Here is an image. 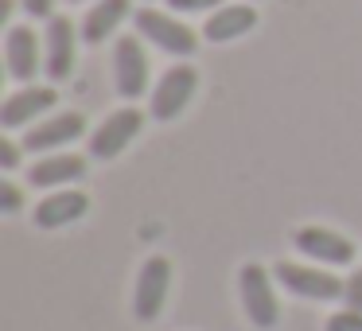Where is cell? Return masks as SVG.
Instances as JSON below:
<instances>
[{"label":"cell","mask_w":362,"mask_h":331,"mask_svg":"<svg viewBox=\"0 0 362 331\" xmlns=\"http://www.w3.org/2000/svg\"><path fill=\"white\" fill-rule=\"evenodd\" d=\"M238 289H242V308H245L253 327H261V331L276 327V320H281V300H276V289H273V273L265 265H257V261H250L238 273Z\"/></svg>","instance_id":"6da1fadb"},{"label":"cell","mask_w":362,"mask_h":331,"mask_svg":"<svg viewBox=\"0 0 362 331\" xmlns=\"http://www.w3.org/2000/svg\"><path fill=\"white\" fill-rule=\"evenodd\" d=\"M273 277L281 281V289H288L300 300H339L343 296V281L327 269H312V265H296V261H281L273 269Z\"/></svg>","instance_id":"7a4b0ae2"},{"label":"cell","mask_w":362,"mask_h":331,"mask_svg":"<svg viewBox=\"0 0 362 331\" xmlns=\"http://www.w3.org/2000/svg\"><path fill=\"white\" fill-rule=\"evenodd\" d=\"M199 90V71L187 63L172 66V71H164V79L156 82V90H152V117L156 121H175L183 110H187V102L195 98Z\"/></svg>","instance_id":"3957f363"},{"label":"cell","mask_w":362,"mask_h":331,"mask_svg":"<svg viewBox=\"0 0 362 331\" xmlns=\"http://www.w3.org/2000/svg\"><path fill=\"white\" fill-rule=\"evenodd\" d=\"M168 289H172V265L168 257H148L141 265V277H136V289H133V315L141 323L156 320L168 304Z\"/></svg>","instance_id":"277c9868"},{"label":"cell","mask_w":362,"mask_h":331,"mask_svg":"<svg viewBox=\"0 0 362 331\" xmlns=\"http://www.w3.org/2000/svg\"><path fill=\"white\" fill-rule=\"evenodd\" d=\"M136 32H141L144 40H152L160 51H168V55H191V51L199 47L195 32H191L183 20L168 16V12H156V8L136 12Z\"/></svg>","instance_id":"5b68a950"},{"label":"cell","mask_w":362,"mask_h":331,"mask_svg":"<svg viewBox=\"0 0 362 331\" xmlns=\"http://www.w3.org/2000/svg\"><path fill=\"white\" fill-rule=\"evenodd\" d=\"M144 125V113L133 110V105H125V110H117L113 117H105L102 125L94 129V137H90V156L94 160H113L125 152V144H133V137L141 133Z\"/></svg>","instance_id":"8992f818"},{"label":"cell","mask_w":362,"mask_h":331,"mask_svg":"<svg viewBox=\"0 0 362 331\" xmlns=\"http://www.w3.org/2000/svg\"><path fill=\"white\" fill-rule=\"evenodd\" d=\"M113 79H117V94L125 98V102H136V98L148 90V55H144L136 35L117 40V51H113Z\"/></svg>","instance_id":"52a82bcc"},{"label":"cell","mask_w":362,"mask_h":331,"mask_svg":"<svg viewBox=\"0 0 362 331\" xmlns=\"http://www.w3.org/2000/svg\"><path fill=\"white\" fill-rule=\"evenodd\" d=\"M296 250L320 265H351L354 261V242L327 226H304L296 230Z\"/></svg>","instance_id":"ba28073f"},{"label":"cell","mask_w":362,"mask_h":331,"mask_svg":"<svg viewBox=\"0 0 362 331\" xmlns=\"http://www.w3.org/2000/svg\"><path fill=\"white\" fill-rule=\"evenodd\" d=\"M86 211H90V195H86V191L59 187L55 195H47L40 207H35V226H40V230L71 226V222H78Z\"/></svg>","instance_id":"9c48e42d"},{"label":"cell","mask_w":362,"mask_h":331,"mask_svg":"<svg viewBox=\"0 0 362 331\" xmlns=\"http://www.w3.org/2000/svg\"><path fill=\"white\" fill-rule=\"evenodd\" d=\"M86 133V117L82 113H55V117L32 125V133L24 137V149L28 152H51L59 144H71Z\"/></svg>","instance_id":"30bf717a"},{"label":"cell","mask_w":362,"mask_h":331,"mask_svg":"<svg viewBox=\"0 0 362 331\" xmlns=\"http://www.w3.org/2000/svg\"><path fill=\"white\" fill-rule=\"evenodd\" d=\"M55 102H59V94L51 86H28V90H20V94H12L8 102H4V110H0V125L4 129L32 125V117L47 113Z\"/></svg>","instance_id":"8fae6325"},{"label":"cell","mask_w":362,"mask_h":331,"mask_svg":"<svg viewBox=\"0 0 362 331\" xmlns=\"http://www.w3.org/2000/svg\"><path fill=\"white\" fill-rule=\"evenodd\" d=\"M4 63L8 74L20 82H32L40 71V40H35L32 28H8V40H4Z\"/></svg>","instance_id":"7c38bea8"},{"label":"cell","mask_w":362,"mask_h":331,"mask_svg":"<svg viewBox=\"0 0 362 331\" xmlns=\"http://www.w3.org/2000/svg\"><path fill=\"white\" fill-rule=\"evenodd\" d=\"M74 71V24L66 16H51L47 24V79L63 82Z\"/></svg>","instance_id":"4fadbf2b"},{"label":"cell","mask_w":362,"mask_h":331,"mask_svg":"<svg viewBox=\"0 0 362 331\" xmlns=\"http://www.w3.org/2000/svg\"><path fill=\"white\" fill-rule=\"evenodd\" d=\"M253 24H257V12H253L250 4H222V8L203 24V35L211 43H230V40H238V35H245Z\"/></svg>","instance_id":"5bb4252c"},{"label":"cell","mask_w":362,"mask_h":331,"mask_svg":"<svg viewBox=\"0 0 362 331\" xmlns=\"http://www.w3.org/2000/svg\"><path fill=\"white\" fill-rule=\"evenodd\" d=\"M86 175V160L82 156H47L40 164H32V183L35 187H66V183H78Z\"/></svg>","instance_id":"9a60e30c"},{"label":"cell","mask_w":362,"mask_h":331,"mask_svg":"<svg viewBox=\"0 0 362 331\" xmlns=\"http://www.w3.org/2000/svg\"><path fill=\"white\" fill-rule=\"evenodd\" d=\"M125 16H129V0H98L94 8L86 12V20H82V40L86 43L110 40Z\"/></svg>","instance_id":"2e32d148"},{"label":"cell","mask_w":362,"mask_h":331,"mask_svg":"<svg viewBox=\"0 0 362 331\" xmlns=\"http://www.w3.org/2000/svg\"><path fill=\"white\" fill-rule=\"evenodd\" d=\"M323 331H362V312L358 308H343V312L327 315Z\"/></svg>","instance_id":"e0dca14e"},{"label":"cell","mask_w":362,"mask_h":331,"mask_svg":"<svg viewBox=\"0 0 362 331\" xmlns=\"http://www.w3.org/2000/svg\"><path fill=\"white\" fill-rule=\"evenodd\" d=\"M20 207H24V195H20V187L4 180V183H0V211H4V214H16Z\"/></svg>","instance_id":"ac0fdd59"},{"label":"cell","mask_w":362,"mask_h":331,"mask_svg":"<svg viewBox=\"0 0 362 331\" xmlns=\"http://www.w3.org/2000/svg\"><path fill=\"white\" fill-rule=\"evenodd\" d=\"M175 12H206V8H222V0H168Z\"/></svg>","instance_id":"d6986e66"},{"label":"cell","mask_w":362,"mask_h":331,"mask_svg":"<svg viewBox=\"0 0 362 331\" xmlns=\"http://www.w3.org/2000/svg\"><path fill=\"white\" fill-rule=\"evenodd\" d=\"M16 164H20V149H16V141H8V137H4V141H0V168H4V172H12Z\"/></svg>","instance_id":"ffe728a7"},{"label":"cell","mask_w":362,"mask_h":331,"mask_svg":"<svg viewBox=\"0 0 362 331\" xmlns=\"http://www.w3.org/2000/svg\"><path fill=\"white\" fill-rule=\"evenodd\" d=\"M24 8H28V16L47 20V16H51V8H55V0H24Z\"/></svg>","instance_id":"44dd1931"},{"label":"cell","mask_w":362,"mask_h":331,"mask_svg":"<svg viewBox=\"0 0 362 331\" xmlns=\"http://www.w3.org/2000/svg\"><path fill=\"white\" fill-rule=\"evenodd\" d=\"M8 16H12V0H0V24H4Z\"/></svg>","instance_id":"7402d4cb"},{"label":"cell","mask_w":362,"mask_h":331,"mask_svg":"<svg viewBox=\"0 0 362 331\" xmlns=\"http://www.w3.org/2000/svg\"><path fill=\"white\" fill-rule=\"evenodd\" d=\"M71 4H78V0H71Z\"/></svg>","instance_id":"603a6c76"}]
</instances>
